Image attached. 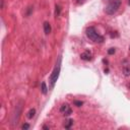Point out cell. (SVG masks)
<instances>
[{"instance_id":"cell-21","label":"cell","mask_w":130,"mask_h":130,"mask_svg":"<svg viewBox=\"0 0 130 130\" xmlns=\"http://www.w3.org/2000/svg\"><path fill=\"white\" fill-rule=\"evenodd\" d=\"M129 50H130V46H129Z\"/></svg>"},{"instance_id":"cell-14","label":"cell","mask_w":130,"mask_h":130,"mask_svg":"<svg viewBox=\"0 0 130 130\" xmlns=\"http://www.w3.org/2000/svg\"><path fill=\"white\" fill-rule=\"evenodd\" d=\"M23 130H26V129H28L29 128V124H27V123H24L23 125H22V127H21Z\"/></svg>"},{"instance_id":"cell-1","label":"cell","mask_w":130,"mask_h":130,"mask_svg":"<svg viewBox=\"0 0 130 130\" xmlns=\"http://www.w3.org/2000/svg\"><path fill=\"white\" fill-rule=\"evenodd\" d=\"M85 34H86V36H87L88 39H90L91 41H93L95 43H103L104 40H105L103 36H101V35H99L96 32V30H95V28L93 26L87 27L86 30H85Z\"/></svg>"},{"instance_id":"cell-18","label":"cell","mask_w":130,"mask_h":130,"mask_svg":"<svg viewBox=\"0 0 130 130\" xmlns=\"http://www.w3.org/2000/svg\"><path fill=\"white\" fill-rule=\"evenodd\" d=\"M108 72H109V69H108V68H107V69H105V73H108Z\"/></svg>"},{"instance_id":"cell-6","label":"cell","mask_w":130,"mask_h":130,"mask_svg":"<svg viewBox=\"0 0 130 130\" xmlns=\"http://www.w3.org/2000/svg\"><path fill=\"white\" fill-rule=\"evenodd\" d=\"M51 30H52V28H51L50 22L45 21V22H44V31H45V34H46V35H49V34L51 32Z\"/></svg>"},{"instance_id":"cell-11","label":"cell","mask_w":130,"mask_h":130,"mask_svg":"<svg viewBox=\"0 0 130 130\" xmlns=\"http://www.w3.org/2000/svg\"><path fill=\"white\" fill-rule=\"evenodd\" d=\"M123 73H124L125 76H129L130 75V68L127 67V66L123 67Z\"/></svg>"},{"instance_id":"cell-4","label":"cell","mask_w":130,"mask_h":130,"mask_svg":"<svg viewBox=\"0 0 130 130\" xmlns=\"http://www.w3.org/2000/svg\"><path fill=\"white\" fill-rule=\"evenodd\" d=\"M60 112L65 116H69V115L72 114V110H71V108H70V106L68 104H63L60 107Z\"/></svg>"},{"instance_id":"cell-12","label":"cell","mask_w":130,"mask_h":130,"mask_svg":"<svg viewBox=\"0 0 130 130\" xmlns=\"http://www.w3.org/2000/svg\"><path fill=\"white\" fill-rule=\"evenodd\" d=\"M73 105L76 106V107H81L83 105V102H81V101H74L73 102Z\"/></svg>"},{"instance_id":"cell-16","label":"cell","mask_w":130,"mask_h":130,"mask_svg":"<svg viewBox=\"0 0 130 130\" xmlns=\"http://www.w3.org/2000/svg\"><path fill=\"white\" fill-rule=\"evenodd\" d=\"M43 129H45V130H49V127L45 125V126H43Z\"/></svg>"},{"instance_id":"cell-13","label":"cell","mask_w":130,"mask_h":130,"mask_svg":"<svg viewBox=\"0 0 130 130\" xmlns=\"http://www.w3.org/2000/svg\"><path fill=\"white\" fill-rule=\"evenodd\" d=\"M116 52V49L115 48H110L109 50H108V54L109 55H112V54H114Z\"/></svg>"},{"instance_id":"cell-17","label":"cell","mask_w":130,"mask_h":130,"mask_svg":"<svg viewBox=\"0 0 130 130\" xmlns=\"http://www.w3.org/2000/svg\"><path fill=\"white\" fill-rule=\"evenodd\" d=\"M3 3H4V0H1V8H3Z\"/></svg>"},{"instance_id":"cell-15","label":"cell","mask_w":130,"mask_h":130,"mask_svg":"<svg viewBox=\"0 0 130 130\" xmlns=\"http://www.w3.org/2000/svg\"><path fill=\"white\" fill-rule=\"evenodd\" d=\"M85 1H86V0H75V2H76L77 4H83Z\"/></svg>"},{"instance_id":"cell-3","label":"cell","mask_w":130,"mask_h":130,"mask_svg":"<svg viewBox=\"0 0 130 130\" xmlns=\"http://www.w3.org/2000/svg\"><path fill=\"white\" fill-rule=\"evenodd\" d=\"M59 74H60V61L58 62V64H56L52 74L50 75V85H51V88H53L55 86V83L59 77Z\"/></svg>"},{"instance_id":"cell-8","label":"cell","mask_w":130,"mask_h":130,"mask_svg":"<svg viewBox=\"0 0 130 130\" xmlns=\"http://www.w3.org/2000/svg\"><path fill=\"white\" fill-rule=\"evenodd\" d=\"M61 6L60 5H56V7H55V16L56 17H58V16H60V14H61Z\"/></svg>"},{"instance_id":"cell-2","label":"cell","mask_w":130,"mask_h":130,"mask_svg":"<svg viewBox=\"0 0 130 130\" xmlns=\"http://www.w3.org/2000/svg\"><path fill=\"white\" fill-rule=\"evenodd\" d=\"M121 6V0H112L109 2V4L105 8V12L109 15H113L118 11V9Z\"/></svg>"},{"instance_id":"cell-5","label":"cell","mask_w":130,"mask_h":130,"mask_svg":"<svg viewBox=\"0 0 130 130\" xmlns=\"http://www.w3.org/2000/svg\"><path fill=\"white\" fill-rule=\"evenodd\" d=\"M80 59L84 60V61H90L92 59V55H91V53L89 51L86 50V51H84L83 53L80 54Z\"/></svg>"},{"instance_id":"cell-9","label":"cell","mask_w":130,"mask_h":130,"mask_svg":"<svg viewBox=\"0 0 130 130\" xmlns=\"http://www.w3.org/2000/svg\"><path fill=\"white\" fill-rule=\"evenodd\" d=\"M72 124H73V120H72V119H69V120H67V121L64 123V127H65L66 129H69V128L72 126Z\"/></svg>"},{"instance_id":"cell-10","label":"cell","mask_w":130,"mask_h":130,"mask_svg":"<svg viewBox=\"0 0 130 130\" xmlns=\"http://www.w3.org/2000/svg\"><path fill=\"white\" fill-rule=\"evenodd\" d=\"M35 115H36V110H35V109H30V110L28 111V113H27V118H28V119H31Z\"/></svg>"},{"instance_id":"cell-19","label":"cell","mask_w":130,"mask_h":130,"mask_svg":"<svg viewBox=\"0 0 130 130\" xmlns=\"http://www.w3.org/2000/svg\"><path fill=\"white\" fill-rule=\"evenodd\" d=\"M128 5H130V0H128Z\"/></svg>"},{"instance_id":"cell-7","label":"cell","mask_w":130,"mask_h":130,"mask_svg":"<svg viewBox=\"0 0 130 130\" xmlns=\"http://www.w3.org/2000/svg\"><path fill=\"white\" fill-rule=\"evenodd\" d=\"M41 90H42V92H43L44 94H47V92H48V87H47V84H46L45 81H43V82L41 83Z\"/></svg>"},{"instance_id":"cell-20","label":"cell","mask_w":130,"mask_h":130,"mask_svg":"<svg viewBox=\"0 0 130 130\" xmlns=\"http://www.w3.org/2000/svg\"><path fill=\"white\" fill-rule=\"evenodd\" d=\"M108 1H109V2H110V1H112V0H108Z\"/></svg>"}]
</instances>
